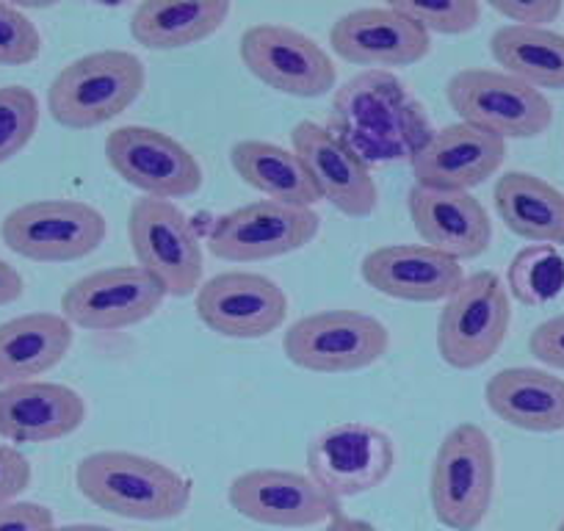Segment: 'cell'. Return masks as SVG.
I'll return each instance as SVG.
<instances>
[{
	"mask_svg": "<svg viewBox=\"0 0 564 531\" xmlns=\"http://www.w3.org/2000/svg\"><path fill=\"white\" fill-rule=\"evenodd\" d=\"M327 128L368 166L412 161L435 133L421 102L384 69H366L335 91Z\"/></svg>",
	"mask_w": 564,
	"mask_h": 531,
	"instance_id": "cell-1",
	"label": "cell"
},
{
	"mask_svg": "<svg viewBox=\"0 0 564 531\" xmlns=\"http://www.w3.org/2000/svg\"><path fill=\"white\" fill-rule=\"evenodd\" d=\"M75 487L102 512L144 523L181 518L194 496V485L186 474L161 459L119 448L80 459L75 468Z\"/></svg>",
	"mask_w": 564,
	"mask_h": 531,
	"instance_id": "cell-2",
	"label": "cell"
},
{
	"mask_svg": "<svg viewBox=\"0 0 564 531\" xmlns=\"http://www.w3.org/2000/svg\"><path fill=\"white\" fill-rule=\"evenodd\" d=\"M148 86V67L130 51H95L62 67L47 111L62 128L91 130L128 111Z\"/></svg>",
	"mask_w": 564,
	"mask_h": 531,
	"instance_id": "cell-3",
	"label": "cell"
},
{
	"mask_svg": "<svg viewBox=\"0 0 564 531\" xmlns=\"http://www.w3.org/2000/svg\"><path fill=\"white\" fill-rule=\"evenodd\" d=\"M496 448L479 424H459L443 437L430 470L435 518L454 531H474L496 498Z\"/></svg>",
	"mask_w": 564,
	"mask_h": 531,
	"instance_id": "cell-4",
	"label": "cell"
},
{
	"mask_svg": "<svg viewBox=\"0 0 564 531\" xmlns=\"http://www.w3.org/2000/svg\"><path fill=\"white\" fill-rule=\"evenodd\" d=\"M448 106L459 122L476 124L498 139H536L553 124L545 91L501 69H459L446 84Z\"/></svg>",
	"mask_w": 564,
	"mask_h": 531,
	"instance_id": "cell-5",
	"label": "cell"
},
{
	"mask_svg": "<svg viewBox=\"0 0 564 531\" xmlns=\"http://www.w3.org/2000/svg\"><path fill=\"white\" fill-rule=\"evenodd\" d=\"M128 238L135 266L153 274L166 296L186 300L203 285L205 252L192 219L166 199L139 197L128 214Z\"/></svg>",
	"mask_w": 564,
	"mask_h": 531,
	"instance_id": "cell-6",
	"label": "cell"
},
{
	"mask_svg": "<svg viewBox=\"0 0 564 531\" xmlns=\"http://www.w3.org/2000/svg\"><path fill=\"white\" fill-rule=\"evenodd\" d=\"M512 324V296L496 272H476L443 302L437 351L457 371H474L498 355Z\"/></svg>",
	"mask_w": 564,
	"mask_h": 531,
	"instance_id": "cell-7",
	"label": "cell"
},
{
	"mask_svg": "<svg viewBox=\"0 0 564 531\" xmlns=\"http://www.w3.org/2000/svg\"><path fill=\"white\" fill-rule=\"evenodd\" d=\"M108 236V221L80 199H34L0 221V238L34 263H73L89 258Z\"/></svg>",
	"mask_w": 564,
	"mask_h": 531,
	"instance_id": "cell-8",
	"label": "cell"
},
{
	"mask_svg": "<svg viewBox=\"0 0 564 531\" xmlns=\"http://www.w3.org/2000/svg\"><path fill=\"white\" fill-rule=\"evenodd\" d=\"M282 349L302 371L351 373L388 355L390 329L368 313L318 311L285 329Z\"/></svg>",
	"mask_w": 564,
	"mask_h": 531,
	"instance_id": "cell-9",
	"label": "cell"
},
{
	"mask_svg": "<svg viewBox=\"0 0 564 531\" xmlns=\"http://www.w3.org/2000/svg\"><path fill=\"white\" fill-rule=\"evenodd\" d=\"M305 463L307 476L329 496L344 501L366 496L388 481L395 465V443L379 426L344 421L313 437Z\"/></svg>",
	"mask_w": 564,
	"mask_h": 531,
	"instance_id": "cell-10",
	"label": "cell"
},
{
	"mask_svg": "<svg viewBox=\"0 0 564 531\" xmlns=\"http://www.w3.org/2000/svg\"><path fill=\"white\" fill-rule=\"evenodd\" d=\"M106 161L141 197L175 199L192 197L203 188V164L197 155L159 128L124 124L106 137Z\"/></svg>",
	"mask_w": 564,
	"mask_h": 531,
	"instance_id": "cell-11",
	"label": "cell"
},
{
	"mask_svg": "<svg viewBox=\"0 0 564 531\" xmlns=\"http://www.w3.org/2000/svg\"><path fill=\"white\" fill-rule=\"evenodd\" d=\"M241 62L260 84L280 95L324 97L335 89L338 69L313 36L280 23H260L243 31Z\"/></svg>",
	"mask_w": 564,
	"mask_h": 531,
	"instance_id": "cell-12",
	"label": "cell"
},
{
	"mask_svg": "<svg viewBox=\"0 0 564 531\" xmlns=\"http://www.w3.org/2000/svg\"><path fill=\"white\" fill-rule=\"evenodd\" d=\"M322 230V216L313 208H289L269 199L241 205L214 221L208 247L227 263H260L300 252Z\"/></svg>",
	"mask_w": 564,
	"mask_h": 531,
	"instance_id": "cell-13",
	"label": "cell"
},
{
	"mask_svg": "<svg viewBox=\"0 0 564 531\" xmlns=\"http://www.w3.org/2000/svg\"><path fill=\"white\" fill-rule=\"evenodd\" d=\"M166 302V289L141 266H108L69 283L62 316L89 333H113L148 322Z\"/></svg>",
	"mask_w": 564,
	"mask_h": 531,
	"instance_id": "cell-14",
	"label": "cell"
},
{
	"mask_svg": "<svg viewBox=\"0 0 564 531\" xmlns=\"http://www.w3.org/2000/svg\"><path fill=\"white\" fill-rule=\"evenodd\" d=\"M227 501L241 518L274 529L327 525L344 512V501L329 496L311 476L282 468H254L236 476L227 487Z\"/></svg>",
	"mask_w": 564,
	"mask_h": 531,
	"instance_id": "cell-15",
	"label": "cell"
},
{
	"mask_svg": "<svg viewBox=\"0 0 564 531\" xmlns=\"http://www.w3.org/2000/svg\"><path fill=\"white\" fill-rule=\"evenodd\" d=\"M194 311L221 338L258 340L276 333L289 316V296L258 272H221L194 294Z\"/></svg>",
	"mask_w": 564,
	"mask_h": 531,
	"instance_id": "cell-16",
	"label": "cell"
},
{
	"mask_svg": "<svg viewBox=\"0 0 564 531\" xmlns=\"http://www.w3.org/2000/svg\"><path fill=\"white\" fill-rule=\"evenodd\" d=\"M291 150L300 155L316 186L318 197L327 199L335 210L349 219H366L377 210L379 188L371 166L340 142L322 122H296L291 130Z\"/></svg>",
	"mask_w": 564,
	"mask_h": 531,
	"instance_id": "cell-17",
	"label": "cell"
},
{
	"mask_svg": "<svg viewBox=\"0 0 564 531\" xmlns=\"http://www.w3.org/2000/svg\"><path fill=\"white\" fill-rule=\"evenodd\" d=\"M329 47L355 67L390 73L430 56L432 36L388 3L340 14L329 31Z\"/></svg>",
	"mask_w": 564,
	"mask_h": 531,
	"instance_id": "cell-18",
	"label": "cell"
},
{
	"mask_svg": "<svg viewBox=\"0 0 564 531\" xmlns=\"http://www.w3.org/2000/svg\"><path fill=\"white\" fill-rule=\"evenodd\" d=\"M507 161V142L468 122L435 130L410 161L415 186L441 192H470L498 175Z\"/></svg>",
	"mask_w": 564,
	"mask_h": 531,
	"instance_id": "cell-19",
	"label": "cell"
},
{
	"mask_svg": "<svg viewBox=\"0 0 564 531\" xmlns=\"http://www.w3.org/2000/svg\"><path fill=\"white\" fill-rule=\"evenodd\" d=\"M360 274L377 294L421 305L446 302L468 278L463 263L426 243H388L371 249L362 258Z\"/></svg>",
	"mask_w": 564,
	"mask_h": 531,
	"instance_id": "cell-20",
	"label": "cell"
},
{
	"mask_svg": "<svg viewBox=\"0 0 564 531\" xmlns=\"http://www.w3.org/2000/svg\"><path fill=\"white\" fill-rule=\"evenodd\" d=\"M406 210L421 243L465 263L485 254L492 243V221L481 199L470 192H441L412 186Z\"/></svg>",
	"mask_w": 564,
	"mask_h": 531,
	"instance_id": "cell-21",
	"label": "cell"
},
{
	"mask_svg": "<svg viewBox=\"0 0 564 531\" xmlns=\"http://www.w3.org/2000/svg\"><path fill=\"white\" fill-rule=\"evenodd\" d=\"M86 421L78 390L58 382H20L0 388V437L9 443H53L75 435Z\"/></svg>",
	"mask_w": 564,
	"mask_h": 531,
	"instance_id": "cell-22",
	"label": "cell"
},
{
	"mask_svg": "<svg viewBox=\"0 0 564 531\" xmlns=\"http://www.w3.org/2000/svg\"><path fill=\"white\" fill-rule=\"evenodd\" d=\"M485 402L503 424L534 435L564 432V379L545 368L514 366L492 373Z\"/></svg>",
	"mask_w": 564,
	"mask_h": 531,
	"instance_id": "cell-23",
	"label": "cell"
},
{
	"mask_svg": "<svg viewBox=\"0 0 564 531\" xmlns=\"http://www.w3.org/2000/svg\"><path fill=\"white\" fill-rule=\"evenodd\" d=\"M73 329L62 313H25L0 324V388L53 371L73 349Z\"/></svg>",
	"mask_w": 564,
	"mask_h": 531,
	"instance_id": "cell-24",
	"label": "cell"
},
{
	"mask_svg": "<svg viewBox=\"0 0 564 531\" xmlns=\"http://www.w3.org/2000/svg\"><path fill=\"white\" fill-rule=\"evenodd\" d=\"M230 12V0H141L130 14V36L148 51H183L214 36Z\"/></svg>",
	"mask_w": 564,
	"mask_h": 531,
	"instance_id": "cell-25",
	"label": "cell"
},
{
	"mask_svg": "<svg viewBox=\"0 0 564 531\" xmlns=\"http://www.w3.org/2000/svg\"><path fill=\"white\" fill-rule=\"evenodd\" d=\"M492 205L509 232L531 243L564 247V194L531 172H503Z\"/></svg>",
	"mask_w": 564,
	"mask_h": 531,
	"instance_id": "cell-26",
	"label": "cell"
},
{
	"mask_svg": "<svg viewBox=\"0 0 564 531\" xmlns=\"http://www.w3.org/2000/svg\"><path fill=\"white\" fill-rule=\"evenodd\" d=\"M230 166L247 186L263 194L269 203L289 208H313L318 192L307 175L305 164L294 150L263 139H243L230 148Z\"/></svg>",
	"mask_w": 564,
	"mask_h": 531,
	"instance_id": "cell-27",
	"label": "cell"
},
{
	"mask_svg": "<svg viewBox=\"0 0 564 531\" xmlns=\"http://www.w3.org/2000/svg\"><path fill=\"white\" fill-rule=\"evenodd\" d=\"M490 53L501 73L534 89H564V36L556 31L501 25L490 36Z\"/></svg>",
	"mask_w": 564,
	"mask_h": 531,
	"instance_id": "cell-28",
	"label": "cell"
},
{
	"mask_svg": "<svg viewBox=\"0 0 564 531\" xmlns=\"http://www.w3.org/2000/svg\"><path fill=\"white\" fill-rule=\"evenodd\" d=\"M507 291L525 307H542L564 291V254L556 247L529 243L507 269Z\"/></svg>",
	"mask_w": 564,
	"mask_h": 531,
	"instance_id": "cell-29",
	"label": "cell"
},
{
	"mask_svg": "<svg viewBox=\"0 0 564 531\" xmlns=\"http://www.w3.org/2000/svg\"><path fill=\"white\" fill-rule=\"evenodd\" d=\"M40 130V100L29 86H0V164L23 153Z\"/></svg>",
	"mask_w": 564,
	"mask_h": 531,
	"instance_id": "cell-30",
	"label": "cell"
},
{
	"mask_svg": "<svg viewBox=\"0 0 564 531\" xmlns=\"http://www.w3.org/2000/svg\"><path fill=\"white\" fill-rule=\"evenodd\" d=\"M390 7L421 25L426 34L463 36L479 25L481 3L479 0H390Z\"/></svg>",
	"mask_w": 564,
	"mask_h": 531,
	"instance_id": "cell-31",
	"label": "cell"
},
{
	"mask_svg": "<svg viewBox=\"0 0 564 531\" xmlns=\"http://www.w3.org/2000/svg\"><path fill=\"white\" fill-rule=\"evenodd\" d=\"M42 53V34L29 14L0 3V67H25Z\"/></svg>",
	"mask_w": 564,
	"mask_h": 531,
	"instance_id": "cell-32",
	"label": "cell"
},
{
	"mask_svg": "<svg viewBox=\"0 0 564 531\" xmlns=\"http://www.w3.org/2000/svg\"><path fill=\"white\" fill-rule=\"evenodd\" d=\"M490 9L509 25L547 29L564 12L562 0H490Z\"/></svg>",
	"mask_w": 564,
	"mask_h": 531,
	"instance_id": "cell-33",
	"label": "cell"
},
{
	"mask_svg": "<svg viewBox=\"0 0 564 531\" xmlns=\"http://www.w3.org/2000/svg\"><path fill=\"white\" fill-rule=\"evenodd\" d=\"M34 479L29 457L9 443H0V507L23 496Z\"/></svg>",
	"mask_w": 564,
	"mask_h": 531,
	"instance_id": "cell-34",
	"label": "cell"
},
{
	"mask_svg": "<svg viewBox=\"0 0 564 531\" xmlns=\"http://www.w3.org/2000/svg\"><path fill=\"white\" fill-rule=\"evenodd\" d=\"M529 351L542 366L564 371V313L536 324L529 335Z\"/></svg>",
	"mask_w": 564,
	"mask_h": 531,
	"instance_id": "cell-35",
	"label": "cell"
},
{
	"mask_svg": "<svg viewBox=\"0 0 564 531\" xmlns=\"http://www.w3.org/2000/svg\"><path fill=\"white\" fill-rule=\"evenodd\" d=\"M56 525L51 509L34 501H12L0 507V531H51Z\"/></svg>",
	"mask_w": 564,
	"mask_h": 531,
	"instance_id": "cell-36",
	"label": "cell"
},
{
	"mask_svg": "<svg viewBox=\"0 0 564 531\" xmlns=\"http://www.w3.org/2000/svg\"><path fill=\"white\" fill-rule=\"evenodd\" d=\"M25 294V280L23 274L14 269L12 263L0 258V307L14 305L18 300H23Z\"/></svg>",
	"mask_w": 564,
	"mask_h": 531,
	"instance_id": "cell-37",
	"label": "cell"
},
{
	"mask_svg": "<svg viewBox=\"0 0 564 531\" xmlns=\"http://www.w3.org/2000/svg\"><path fill=\"white\" fill-rule=\"evenodd\" d=\"M324 531H373V525L366 523V520L349 518V514L340 512V514H335L327 525H324Z\"/></svg>",
	"mask_w": 564,
	"mask_h": 531,
	"instance_id": "cell-38",
	"label": "cell"
},
{
	"mask_svg": "<svg viewBox=\"0 0 564 531\" xmlns=\"http://www.w3.org/2000/svg\"><path fill=\"white\" fill-rule=\"evenodd\" d=\"M51 531H117V529H108V525H100V523H69V525H53Z\"/></svg>",
	"mask_w": 564,
	"mask_h": 531,
	"instance_id": "cell-39",
	"label": "cell"
},
{
	"mask_svg": "<svg viewBox=\"0 0 564 531\" xmlns=\"http://www.w3.org/2000/svg\"><path fill=\"white\" fill-rule=\"evenodd\" d=\"M556 531H564V520H562V523H558V529Z\"/></svg>",
	"mask_w": 564,
	"mask_h": 531,
	"instance_id": "cell-40",
	"label": "cell"
}]
</instances>
